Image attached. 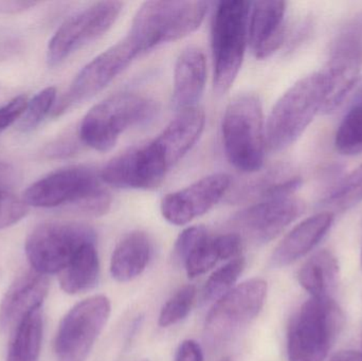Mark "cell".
<instances>
[{
  "label": "cell",
  "instance_id": "8d00e7d4",
  "mask_svg": "<svg viewBox=\"0 0 362 361\" xmlns=\"http://www.w3.org/2000/svg\"><path fill=\"white\" fill-rule=\"evenodd\" d=\"M329 361H362V353L356 351H341L335 354Z\"/></svg>",
  "mask_w": 362,
  "mask_h": 361
},
{
  "label": "cell",
  "instance_id": "d6a6232c",
  "mask_svg": "<svg viewBox=\"0 0 362 361\" xmlns=\"http://www.w3.org/2000/svg\"><path fill=\"white\" fill-rule=\"evenodd\" d=\"M208 230L204 226H192L185 229L174 246V258L180 264L195 249L196 246L208 237Z\"/></svg>",
  "mask_w": 362,
  "mask_h": 361
},
{
  "label": "cell",
  "instance_id": "836d02e7",
  "mask_svg": "<svg viewBox=\"0 0 362 361\" xmlns=\"http://www.w3.org/2000/svg\"><path fill=\"white\" fill-rule=\"evenodd\" d=\"M28 103L29 101H28L27 95H17L8 104L0 107V131L8 129L23 117Z\"/></svg>",
  "mask_w": 362,
  "mask_h": 361
},
{
  "label": "cell",
  "instance_id": "e575fe53",
  "mask_svg": "<svg viewBox=\"0 0 362 361\" xmlns=\"http://www.w3.org/2000/svg\"><path fill=\"white\" fill-rule=\"evenodd\" d=\"M175 361H204L202 347L192 339L182 341L176 351Z\"/></svg>",
  "mask_w": 362,
  "mask_h": 361
},
{
  "label": "cell",
  "instance_id": "9c48e42d",
  "mask_svg": "<svg viewBox=\"0 0 362 361\" xmlns=\"http://www.w3.org/2000/svg\"><path fill=\"white\" fill-rule=\"evenodd\" d=\"M267 288L265 280L253 278L218 299L206 318V341L214 345H223L250 324L265 304Z\"/></svg>",
  "mask_w": 362,
  "mask_h": 361
},
{
  "label": "cell",
  "instance_id": "d590c367",
  "mask_svg": "<svg viewBox=\"0 0 362 361\" xmlns=\"http://www.w3.org/2000/svg\"><path fill=\"white\" fill-rule=\"evenodd\" d=\"M36 2L16 1V0H0V13L2 14H17L33 8Z\"/></svg>",
  "mask_w": 362,
  "mask_h": 361
},
{
  "label": "cell",
  "instance_id": "8fae6325",
  "mask_svg": "<svg viewBox=\"0 0 362 361\" xmlns=\"http://www.w3.org/2000/svg\"><path fill=\"white\" fill-rule=\"evenodd\" d=\"M107 297L93 296L74 305L62 320L55 337L57 361H85L110 319Z\"/></svg>",
  "mask_w": 362,
  "mask_h": 361
},
{
  "label": "cell",
  "instance_id": "1f68e13d",
  "mask_svg": "<svg viewBox=\"0 0 362 361\" xmlns=\"http://www.w3.org/2000/svg\"><path fill=\"white\" fill-rule=\"evenodd\" d=\"M28 205L10 191H0V229L6 228L25 218Z\"/></svg>",
  "mask_w": 362,
  "mask_h": 361
},
{
  "label": "cell",
  "instance_id": "ba28073f",
  "mask_svg": "<svg viewBox=\"0 0 362 361\" xmlns=\"http://www.w3.org/2000/svg\"><path fill=\"white\" fill-rule=\"evenodd\" d=\"M95 243L93 228L80 223L51 222L36 227L25 241V254L33 271L59 273L86 244Z\"/></svg>",
  "mask_w": 362,
  "mask_h": 361
},
{
  "label": "cell",
  "instance_id": "5b68a950",
  "mask_svg": "<svg viewBox=\"0 0 362 361\" xmlns=\"http://www.w3.org/2000/svg\"><path fill=\"white\" fill-rule=\"evenodd\" d=\"M223 150L228 160L245 174L261 171L265 159V120L259 97L236 95L226 107L221 121Z\"/></svg>",
  "mask_w": 362,
  "mask_h": 361
},
{
  "label": "cell",
  "instance_id": "ffe728a7",
  "mask_svg": "<svg viewBox=\"0 0 362 361\" xmlns=\"http://www.w3.org/2000/svg\"><path fill=\"white\" fill-rule=\"evenodd\" d=\"M335 215L323 211L306 218L295 227L272 254L270 263L274 267H285L303 258L314 249L333 225Z\"/></svg>",
  "mask_w": 362,
  "mask_h": 361
},
{
  "label": "cell",
  "instance_id": "277c9868",
  "mask_svg": "<svg viewBox=\"0 0 362 361\" xmlns=\"http://www.w3.org/2000/svg\"><path fill=\"white\" fill-rule=\"evenodd\" d=\"M206 1H146L136 13L127 37L139 55L191 35L208 13Z\"/></svg>",
  "mask_w": 362,
  "mask_h": 361
},
{
  "label": "cell",
  "instance_id": "ac0fdd59",
  "mask_svg": "<svg viewBox=\"0 0 362 361\" xmlns=\"http://www.w3.org/2000/svg\"><path fill=\"white\" fill-rule=\"evenodd\" d=\"M286 2L255 1L250 4L248 45L257 59L274 55L286 40Z\"/></svg>",
  "mask_w": 362,
  "mask_h": 361
},
{
  "label": "cell",
  "instance_id": "484cf974",
  "mask_svg": "<svg viewBox=\"0 0 362 361\" xmlns=\"http://www.w3.org/2000/svg\"><path fill=\"white\" fill-rule=\"evenodd\" d=\"M42 341V309L19 324L11 336L6 361H40Z\"/></svg>",
  "mask_w": 362,
  "mask_h": 361
},
{
  "label": "cell",
  "instance_id": "4dcf8cb0",
  "mask_svg": "<svg viewBox=\"0 0 362 361\" xmlns=\"http://www.w3.org/2000/svg\"><path fill=\"white\" fill-rule=\"evenodd\" d=\"M55 100H57V89L54 87H47L44 90L38 93L28 103L19 125L21 131H30L37 127L52 110Z\"/></svg>",
  "mask_w": 362,
  "mask_h": 361
},
{
  "label": "cell",
  "instance_id": "74e56055",
  "mask_svg": "<svg viewBox=\"0 0 362 361\" xmlns=\"http://www.w3.org/2000/svg\"><path fill=\"white\" fill-rule=\"evenodd\" d=\"M351 104H362V82L359 85L358 88L356 89V91H355Z\"/></svg>",
  "mask_w": 362,
  "mask_h": 361
},
{
  "label": "cell",
  "instance_id": "f546056e",
  "mask_svg": "<svg viewBox=\"0 0 362 361\" xmlns=\"http://www.w3.org/2000/svg\"><path fill=\"white\" fill-rule=\"evenodd\" d=\"M195 298V286H183L177 290L161 309L158 319L159 326L161 328H169L182 321L191 312Z\"/></svg>",
  "mask_w": 362,
  "mask_h": 361
},
{
  "label": "cell",
  "instance_id": "ab89813d",
  "mask_svg": "<svg viewBox=\"0 0 362 361\" xmlns=\"http://www.w3.org/2000/svg\"><path fill=\"white\" fill-rule=\"evenodd\" d=\"M361 268H362V252H361Z\"/></svg>",
  "mask_w": 362,
  "mask_h": 361
},
{
  "label": "cell",
  "instance_id": "30bf717a",
  "mask_svg": "<svg viewBox=\"0 0 362 361\" xmlns=\"http://www.w3.org/2000/svg\"><path fill=\"white\" fill-rule=\"evenodd\" d=\"M362 69V11L351 17L338 32L331 47L327 67V83L322 112H335L358 82Z\"/></svg>",
  "mask_w": 362,
  "mask_h": 361
},
{
  "label": "cell",
  "instance_id": "44dd1931",
  "mask_svg": "<svg viewBox=\"0 0 362 361\" xmlns=\"http://www.w3.org/2000/svg\"><path fill=\"white\" fill-rule=\"evenodd\" d=\"M302 178L288 165H278L252 177L234 192L233 201H257L293 196L301 187Z\"/></svg>",
  "mask_w": 362,
  "mask_h": 361
},
{
  "label": "cell",
  "instance_id": "d6986e66",
  "mask_svg": "<svg viewBox=\"0 0 362 361\" xmlns=\"http://www.w3.org/2000/svg\"><path fill=\"white\" fill-rule=\"evenodd\" d=\"M206 83V61L204 51L196 46L183 49L174 69L173 104L181 110L198 107Z\"/></svg>",
  "mask_w": 362,
  "mask_h": 361
},
{
  "label": "cell",
  "instance_id": "2e32d148",
  "mask_svg": "<svg viewBox=\"0 0 362 361\" xmlns=\"http://www.w3.org/2000/svg\"><path fill=\"white\" fill-rule=\"evenodd\" d=\"M232 187L231 176L214 173L175 192L169 193L161 201L160 211L170 224L183 226L208 213Z\"/></svg>",
  "mask_w": 362,
  "mask_h": 361
},
{
  "label": "cell",
  "instance_id": "cb8c5ba5",
  "mask_svg": "<svg viewBox=\"0 0 362 361\" xmlns=\"http://www.w3.org/2000/svg\"><path fill=\"white\" fill-rule=\"evenodd\" d=\"M100 278V260L95 243L83 246L69 264L59 273L62 290L69 295L81 294L97 285Z\"/></svg>",
  "mask_w": 362,
  "mask_h": 361
},
{
  "label": "cell",
  "instance_id": "e0dca14e",
  "mask_svg": "<svg viewBox=\"0 0 362 361\" xmlns=\"http://www.w3.org/2000/svg\"><path fill=\"white\" fill-rule=\"evenodd\" d=\"M49 286L48 276L33 269L18 276L0 303V332L12 334L25 318L42 309Z\"/></svg>",
  "mask_w": 362,
  "mask_h": 361
},
{
  "label": "cell",
  "instance_id": "8992f818",
  "mask_svg": "<svg viewBox=\"0 0 362 361\" xmlns=\"http://www.w3.org/2000/svg\"><path fill=\"white\" fill-rule=\"evenodd\" d=\"M251 2L229 0L217 4L211 25L213 84L218 95L233 86L248 46Z\"/></svg>",
  "mask_w": 362,
  "mask_h": 361
},
{
  "label": "cell",
  "instance_id": "4316f807",
  "mask_svg": "<svg viewBox=\"0 0 362 361\" xmlns=\"http://www.w3.org/2000/svg\"><path fill=\"white\" fill-rule=\"evenodd\" d=\"M362 201V165L334 187L321 201V208L335 215L337 212H346Z\"/></svg>",
  "mask_w": 362,
  "mask_h": 361
},
{
  "label": "cell",
  "instance_id": "9a60e30c",
  "mask_svg": "<svg viewBox=\"0 0 362 361\" xmlns=\"http://www.w3.org/2000/svg\"><path fill=\"white\" fill-rule=\"evenodd\" d=\"M303 201L286 196L251 203L232 218V227L243 241L255 245L269 243L304 211Z\"/></svg>",
  "mask_w": 362,
  "mask_h": 361
},
{
  "label": "cell",
  "instance_id": "6da1fadb",
  "mask_svg": "<svg viewBox=\"0 0 362 361\" xmlns=\"http://www.w3.org/2000/svg\"><path fill=\"white\" fill-rule=\"evenodd\" d=\"M101 175L93 167L72 165L52 172L29 187L23 194L28 206L69 207L87 216H102L112 207V196Z\"/></svg>",
  "mask_w": 362,
  "mask_h": 361
},
{
  "label": "cell",
  "instance_id": "7a4b0ae2",
  "mask_svg": "<svg viewBox=\"0 0 362 361\" xmlns=\"http://www.w3.org/2000/svg\"><path fill=\"white\" fill-rule=\"evenodd\" d=\"M327 83L322 72L310 74L296 82L276 102L265 122L266 146L281 152L295 143L322 112Z\"/></svg>",
  "mask_w": 362,
  "mask_h": 361
},
{
  "label": "cell",
  "instance_id": "f1b7e54d",
  "mask_svg": "<svg viewBox=\"0 0 362 361\" xmlns=\"http://www.w3.org/2000/svg\"><path fill=\"white\" fill-rule=\"evenodd\" d=\"M246 261L244 256H238L228 261L227 264L217 268L206 281L204 288V301L216 302L223 295L232 290L238 278L244 271Z\"/></svg>",
  "mask_w": 362,
  "mask_h": 361
},
{
  "label": "cell",
  "instance_id": "d4e9b609",
  "mask_svg": "<svg viewBox=\"0 0 362 361\" xmlns=\"http://www.w3.org/2000/svg\"><path fill=\"white\" fill-rule=\"evenodd\" d=\"M339 278L337 259L329 250H321L313 256L300 269V285L312 297H331Z\"/></svg>",
  "mask_w": 362,
  "mask_h": 361
},
{
  "label": "cell",
  "instance_id": "4fadbf2b",
  "mask_svg": "<svg viewBox=\"0 0 362 361\" xmlns=\"http://www.w3.org/2000/svg\"><path fill=\"white\" fill-rule=\"evenodd\" d=\"M206 114L199 107L178 112L177 116L152 141L142 146L153 171L165 179L204 133Z\"/></svg>",
  "mask_w": 362,
  "mask_h": 361
},
{
  "label": "cell",
  "instance_id": "603a6c76",
  "mask_svg": "<svg viewBox=\"0 0 362 361\" xmlns=\"http://www.w3.org/2000/svg\"><path fill=\"white\" fill-rule=\"evenodd\" d=\"M244 241L235 232L211 237L202 239L183 262L191 279L200 277L212 269L221 261L238 258L242 254Z\"/></svg>",
  "mask_w": 362,
  "mask_h": 361
},
{
  "label": "cell",
  "instance_id": "5bb4252c",
  "mask_svg": "<svg viewBox=\"0 0 362 361\" xmlns=\"http://www.w3.org/2000/svg\"><path fill=\"white\" fill-rule=\"evenodd\" d=\"M138 57H140L139 53L127 36L100 53L84 66L74 78L69 90L55 108V114H62L72 106L93 99L119 74L122 73Z\"/></svg>",
  "mask_w": 362,
  "mask_h": 361
},
{
  "label": "cell",
  "instance_id": "3957f363",
  "mask_svg": "<svg viewBox=\"0 0 362 361\" xmlns=\"http://www.w3.org/2000/svg\"><path fill=\"white\" fill-rule=\"evenodd\" d=\"M156 112L154 100L142 93H115L95 104L85 114L78 129V138L93 150L108 152L125 131L150 122Z\"/></svg>",
  "mask_w": 362,
  "mask_h": 361
},
{
  "label": "cell",
  "instance_id": "7402d4cb",
  "mask_svg": "<svg viewBox=\"0 0 362 361\" xmlns=\"http://www.w3.org/2000/svg\"><path fill=\"white\" fill-rule=\"evenodd\" d=\"M153 245L144 231L125 235L112 252L110 273L116 281L127 283L139 277L152 258Z\"/></svg>",
  "mask_w": 362,
  "mask_h": 361
},
{
  "label": "cell",
  "instance_id": "7c38bea8",
  "mask_svg": "<svg viewBox=\"0 0 362 361\" xmlns=\"http://www.w3.org/2000/svg\"><path fill=\"white\" fill-rule=\"evenodd\" d=\"M122 10L123 2L99 1L69 17L49 42V66L61 65L70 55L107 33Z\"/></svg>",
  "mask_w": 362,
  "mask_h": 361
},
{
  "label": "cell",
  "instance_id": "60d3db41",
  "mask_svg": "<svg viewBox=\"0 0 362 361\" xmlns=\"http://www.w3.org/2000/svg\"><path fill=\"white\" fill-rule=\"evenodd\" d=\"M146 361H148V360H146Z\"/></svg>",
  "mask_w": 362,
  "mask_h": 361
},
{
  "label": "cell",
  "instance_id": "83f0119b",
  "mask_svg": "<svg viewBox=\"0 0 362 361\" xmlns=\"http://www.w3.org/2000/svg\"><path fill=\"white\" fill-rule=\"evenodd\" d=\"M336 150L346 156L362 153V104H351L335 137Z\"/></svg>",
  "mask_w": 362,
  "mask_h": 361
},
{
  "label": "cell",
  "instance_id": "52a82bcc",
  "mask_svg": "<svg viewBox=\"0 0 362 361\" xmlns=\"http://www.w3.org/2000/svg\"><path fill=\"white\" fill-rule=\"evenodd\" d=\"M344 326V314L331 297H312L291 320L289 361H323Z\"/></svg>",
  "mask_w": 362,
  "mask_h": 361
},
{
  "label": "cell",
  "instance_id": "f35d334b",
  "mask_svg": "<svg viewBox=\"0 0 362 361\" xmlns=\"http://www.w3.org/2000/svg\"><path fill=\"white\" fill-rule=\"evenodd\" d=\"M221 361H231V360H230L229 357H225V358H223V360H221Z\"/></svg>",
  "mask_w": 362,
  "mask_h": 361
}]
</instances>
